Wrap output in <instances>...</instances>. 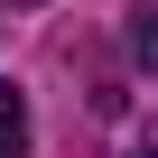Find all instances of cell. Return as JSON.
I'll use <instances>...</instances> for the list:
<instances>
[{"mask_svg":"<svg viewBox=\"0 0 158 158\" xmlns=\"http://www.w3.org/2000/svg\"><path fill=\"white\" fill-rule=\"evenodd\" d=\"M0 158H28V102L0 84Z\"/></svg>","mask_w":158,"mask_h":158,"instance_id":"obj_1","label":"cell"}]
</instances>
